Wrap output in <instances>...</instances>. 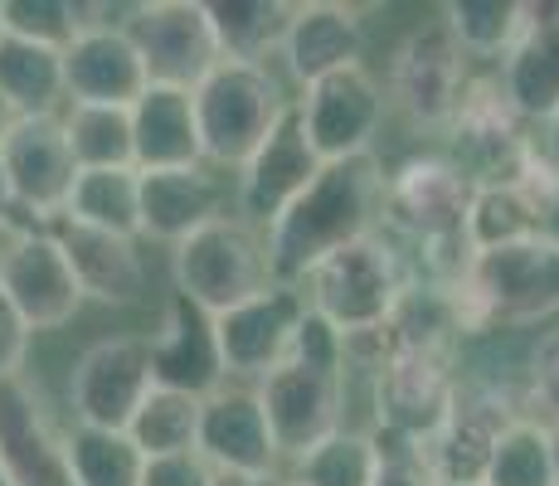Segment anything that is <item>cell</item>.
Returning <instances> with one entry per match:
<instances>
[{"label": "cell", "mask_w": 559, "mask_h": 486, "mask_svg": "<svg viewBox=\"0 0 559 486\" xmlns=\"http://www.w3.org/2000/svg\"><path fill=\"white\" fill-rule=\"evenodd\" d=\"M384 200V170L374 156L321 166V176L267 224V283L302 292L307 273L336 248L374 234Z\"/></svg>", "instance_id": "1"}, {"label": "cell", "mask_w": 559, "mask_h": 486, "mask_svg": "<svg viewBox=\"0 0 559 486\" xmlns=\"http://www.w3.org/2000/svg\"><path fill=\"white\" fill-rule=\"evenodd\" d=\"M472 176L453 156H408L394 176H384L380 220L400 239L418 244L428 268V287H457L472 268V248L462 239L472 210Z\"/></svg>", "instance_id": "2"}, {"label": "cell", "mask_w": 559, "mask_h": 486, "mask_svg": "<svg viewBox=\"0 0 559 486\" xmlns=\"http://www.w3.org/2000/svg\"><path fill=\"white\" fill-rule=\"evenodd\" d=\"M457 336H491L501 327H531L559 317V248L540 234L515 248L472 258L457 287H448Z\"/></svg>", "instance_id": "3"}, {"label": "cell", "mask_w": 559, "mask_h": 486, "mask_svg": "<svg viewBox=\"0 0 559 486\" xmlns=\"http://www.w3.org/2000/svg\"><path fill=\"white\" fill-rule=\"evenodd\" d=\"M408 287H414V277H408L394 239L365 234V239L336 248L331 258H321V263L311 268L302 283V297L341 336H356V331L384 327Z\"/></svg>", "instance_id": "4"}, {"label": "cell", "mask_w": 559, "mask_h": 486, "mask_svg": "<svg viewBox=\"0 0 559 486\" xmlns=\"http://www.w3.org/2000/svg\"><path fill=\"white\" fill-rule=\"evenodd\" d=\"M190 97H195L204 166H224V170L249 166V156L273 137L277 117L293 103V97H283L277 79L263 63H229V59L214 63Z\"/></svg>", "instance_id": "5"}, {"label": "cell", "mask_w": 559, "mask_h": 486, "mask_svg": "<svg viewBox=\"0 0 559 486\" xmlns=\"http://www.w3.org/2000/svg\"><path fill=\"white\" fill-rule=\"evenodd\" d=\"M467 83H472L467 54L443 29V20H433V25H418L414 35H404V45L390 54V73H384L380 88H384V103L414 132L443 137L453 127Z\"/></svg>", "instance_id": "6"}, {"label": "cell", "mask_w": 559, "mask_h": 486, "mask_svg": "<svg viewBox=\"0 0 559 486\" xmlns=\"http://www.w3.org/2000/svg\"><path fill=\"white\" fill-rule=\"evenodd\" d=\"M170 277H176L180 297L219 317V311L239 307L267 287V258L249 224L219 214L170 248Z\"/></svg>", "instance_id": "7"}, {"label": "cell", "mask_w": 559, "mask_h": 486, "mask_svg": "<svg viewBox=\"0 0 559 486\" xmlns=\"http://www.w3.org/2000/svg\"><path fill=\"white\" fill-rule=\"evenodd\" d=\"M457 351H394L370 375L374 428L370 434L400 438L424 448L443 428L457 394Z\"/></svg>", "instance_id": "8"}, {"label": "cell", "mask_w": 559, "mask_h": 486, "mask_svg": "<svg viewBox=\"0 0 559 486\" xmlns=\"http://www.w3.org/2000/svg\"><path fill=\"white\" fill-rule=\"evenodd\" d=\"M293 107H297V117H302L307 146L317 151L321 166L370 156L374 137H380V127H384V112H390L380 79H374L365 63L307 83L302 97H293Z\"/></svg>", "instance_id": "9"}, {"label": "cell", "mask_w": 559, "mask_h": 486, "mask_svg": "<svg viewBox=\"0 0 559 486\" xmlns=\"http://www.w3.org/2000/svg\"><path fill=\"white\" fill-rule=\"evenodd\" d=\"M0 297L35 331H59L79 317L83 292L69 273L59 239L35 224H10L0 234Z\"/></svg>", "instance_id": "10"}, {"label": "cell", "mask_w": 559, "mask_h": 486, "mask_svg": "<svg viewBox=\"0 0 559 486\" xmlns=\"http://www.w3.org/2000/svg\"><path fill=\"white\" fill-rule=\"evenodd\" d=\"M515 418H525V414L515 408L507 384L457 380V394H453V408H448L443 428L418 448L428 472H433V482L438 486H481L491 452H497L501 434H507Z\"/></svg>", "instance_id": "11"}, {"label": "cell", "mask_w": 559, "mask_h": 486, "mask_svg": "<svg viewBox=\"0 0 559 486\" xmlns=\"http://www.w3.org/2000/svg\"><path fill=\"white\" fill-rule=\"evenodd\" d=\"M152 355L146 336H103L79 355L69 375V408L79 428L127 434L132 414L152 394Z\"/></svg>", "instance_id": "12"}, {"label": "cell", "mask_w": 559, "mask_h": 486, "mask_svg": "<svg viewBox=\"0 0 559 486\" xmlns=\"http://www.w3.org/2000/svg\"><path fill=\"white\" fill-rule=\"evenodd\" d=\"M0 486H79L69 434H59L45 394L25 375L0 380Z\"/></svg>", "instance_id": "13"}, {"label": "cell", "mask_w": 559, "mask_h": 486, "mask_svg": "<svg viewBox=\"0 0 559 486\" xmlns=\"http://www.w3.org/2000/svg\"><path fill=\"white\" fill-rule=\"evenodd\" d=\"M0 161H5L20 214H29L35 229L59 224L73 180H79V161H73L59 117H15V127L0 142Z\"/></svg>", "instance_id": "14"}, {"label": "cell", "mask_w": 559, "mask_h": 486, "mask_svg": "<svg viewBox=\"0 0 559 486\" xmlns=\"http://www.w3.org/2000/svg\"><path fill=\"white\" fill-rule=\"evenodd\" d=\"M448 137H453L457 166L472 176V186H511L521 176L525 156L535 151V137H525V122L515 117L497 79L467 83Z\"/></svg>", "instance_id": "15"}, {"label": "cell", "mask_w": 559, "mask_h": 486, "mask_svg": "<svg viewBox=\"0 0 559 486\" xmlns=\"http://www.w3.org/2000/svg\"><path fill=\"white\" fill-rule=\"evenodd\" d=\"M127 35L142 54L146 79L166 83V88L195 93V83L219 63L204 0H146V5H136Z\"/></svg>", "instance_id": "16"}, {"label": "cell", "mask_w": 559, "mask_h": 486, "mask_svg": "<svg viewBox=\"0 0 559 486\" xmlns=\"http://www.w3.org/2000/svg\"><path fill=\"white\" fill-rule=\"evenodd\" d=\"M253 389L258 404H263L277 458L287 462L307 458L311 448H321L331 434L346 428L341 424L346 418V380H326V375L297 370V365H277Z\"/></svg>", "instance_id": "17"}, {"label": "cell", "mask_w": 559, "mask_h": 486, "mask_svg": "<svg viewBox=\"0 0 559 486\" xmlns=\"http://www.w3.org/2000/svg\"><path fill=\"white\" fill-rule=\"evenodd\" d=\"M307 311V297L297 287L267 283L258 297L214 317V341H219V360L229 380L258 384L287 360V341H293L297 321Z\"/></svg>", "instance_id": "18"}, {"label": "cell", "mask_w": 559, "mask_h": 486, "mask_svg": "<svg viewBox=\"0 0 559 486\" xmlns=\"http://www.w3.org/2000/svg\"><path fill=\"white\" fill-rule=\"evenodd\" d=\"M195 452L210 462L214 477H277L283 458L273 448L253 384H219L210 399H200Z\"/></svg>", "instance_id": "19"}, {"label": "cell", "mask_w": 559, "mask_h": 486, "mask_svg": "<svg viewBox=\"0 0 559 486\" xmlns=\"http://www.w3.org/2000/svg\"><path fill=\"white\" fill-rule=\"evenodd\" d=\"M146 355H152V384L176 389L190 399H210L229 375L219 360V341H214V317L200 311L190 297L170 292L160 301V321L146 336Z\"/></svg>", "instance_id": "20"}, {"label": "cell", "mask_w": 559, "mask_h": 486, "mask_svg": "<svg viewBox=\"0 0 559 486\" xmlns=\"http://www.w3.org/2000/svg\"><path fill=\"white\" fill-rule=\"evenodd\" d=\"M317 176H321V161H317V151L307 146L297 107L287 103L273 137H267L249 156V166L239 170V220L249 224V229L253 224H273Z\"/></svg>", "instance_id": "21"}, {"label": "cell", "mask_w": 559, "mask_h": 486, "mask_svg": "<svg viewBox=\"0 0 559 486\" xmlns=\"http://www.w3.org/2000/svg\"><path fill=\"white\" fill-rule=\"evenodd\" d=\"M152 88L132 35L112 25H88L63 49V93L79 107H132Z\"/></svg>", "instance_id": "22"}, {"label": "cell", "mask_w": 559, "mask_h": 486, "mask_svg": "<svg viewBox=\"0 0 559 486\" xmlns=\"http://www.w3.org/2000/svg\"><path fill=\"white\" fill-rule=\"evenodd\" d=\"M497 83L521 122H550L559 112V0H525L521 35Z\"/></svg>", "instance_id": "23"}, {"label": "cell", "mask_w": 559, "mask_h": 486, "mask_svg": "<svg viewBox=\"0 0 559 486\" xmlns=\"http://www.w3.org/2000/svg\"><path fill=\"white\" fill-rule=\"evenodd\" d=\"M49 234L59 239L69 273L79 283L83 301L98 307H136L146 297V263L136 253V239H117V234L83 229V224H49Z\"/></svg>", "instance_id": "24"}, {"label": "cell", "mask_w": 559, "mask_h": 486, "mask_svg": "<svg viewBox=\"0 0 559 486\" xmlns=\"http://www.w3.org/2000/svg\"><path fill=\"white\" fill-rule=\"evenodd\" d=\"M283 63L297 83H317L326 73L365 63V20L356 5L341 0H307L293 10V25L283 39Z\"/></svg>", "instance_id": "25"}, {"label": "cell", "mask_w": 559, "mask_h": 486, "mask_svg": "<svg viewBox=\"0 0 559 486\" xmlns=\"http://www.w3.org/2000/svg\"><path fill=\"white\" fill-rule=\"evenodd\" d=\"M132 161L136 170H186L204 166L200 127H195V97L190 88H166L152 83L132 103Z\"/></svg>", "instance_id": "26"}, {"label": "cell", "mask_w": 559, "mask_h": 486, "mask_svg": "<svg viewBox=\"0 0 559 486\" xmlns=\"http://www.w3.org/2000/svg\"><path fill=\"white\" fill-rule=\"evenodd\" d=\"M219 204L224 186L210 176V166L142 170V239L176 248L210 220H219Z\"/></svg>", "instance_id": "27"}, {"label": "cell", "mask_w": 559, "mask_h": 486, "mask_svg": "<svg viewBox=\"0 0 559 486\" xmlns=\"http://www.w3.org/2000/svg\"><path fill=\"white\" fill-rule=\"evenodd\" d=\"M293 10L297 5H287V0H204L219 59L263 63V69H267V54H283Z\"/></svg>", "instance_id": "28"}, {"label": "cell", "mask_w": 559, "mask_h": 486, "mask_svg": "<svg viewBox=\"0 0 559 486\" xmlns=\"http://www.w3.org/2000/svg\"><path fill=\"white\" fill-rule=\"evenodd\" d=\"M63 220L98 234H117V239H142V170H79Z\"/></svg>", "instance_id": "29"}, {"label": "cell", "mask_w": 559, "mask_h": 486, "mask_svg": "<svg viewBox=\"0 0 559 486\" xmlns=\"http://www.w3.org/2000/svg\"><path fill=\"white\" fill-rule=\"evenodd\" d=\"M0 93L15 107V117H59V103H69V93H63V49L0 35Z\"/></svg>", "instance_id": "30"}, {"label": "cell", "mask_w": 559, "mask_h": 486, "mask_svg": "<svg viewBox=\"0 0 559 486\" xmlns=\"http://www.w3.org/2000/svg\"><path fill=\"white\" fill-rule=\"evenodd\" d=\"M535 234H540V210H535L531 194L515 186H477L472 210H467V229H462L472 258L497 253V248H515V244L535 239Z\"/></svg>", "instance_id": "31"}, {"label": "cell", "mask_w": 559, "mask_h": 486, "mask_svg": "<svg viewBox=\"0 0 559 486\" xmlns=\"http://www.w3.org/2000/svg\"><path fill=\"white\" fill-rule=\"evenodd\" d=\"M127 438L142 458H180L195 452L200 438V399L176 394V389H152L142 399V408L127 424Z\"/></svg>", "instance_id": "32"}, {"label": "cell", "mask_w": 559, "mask_h": 486, "mask_svg": "<svg viewBox=\"0 0 559 486\" xmlns=\"http://www.w3.org/2000/svg\"><path fill=\"white\" fill-rule=\"evenodd\" d=\"M69 151L79 161V170H117L136 166L132 161V107H79L69 103V112L59 117Z\"/></svg>", "instance_id": "33"}, {"label": "cell", "mask_w": 559, "mask_h": 486, "mask_svg": "<svg viewBox=\"0 0 559 486\" xmlns=\"http://www.w3.org/2000/svg\"><path fill=\"white\" fill-rule=\"evenodd\" d=\"M521 20L525 0H448L443 5V29L467 59H507L521 35Z\"/></svg>", "instance_id": "34"}, {"label": "cell", "mask_w": 559, "mask_h": 486, "mask_svg": "<svg viewBox=\"0 0 559 486\" xmlns=\"http://www.w3.org/2000/svg\"><path fill=\"white\" fill-rule=\"evenodd\" d=\"M380 472V448L370 434L341 428L321 448H311L307 458L293 462V482L287 486H370Z\"/></svg>", "instance_id": "35"}, {"label": "cell", "mask_w": 559, "mask_h": 486, "mask_svg": "<svg viewBox=\"0 0 559 486\" xmlns=\"http://www.w3.org/2000/svg\"><path fill=\"white\" fill-rule=\"evenodd\" d=\"M481 486H555V452H550V424L540 418H515L501 434L497 452L487 462Z\"/></svg>", "instance_id": "36"}, {"label": "cell", "mask_w": 559, "mask_h": 486, "mask_svg": "<svg viewBox=\"0 0 559 486\" xmlns=\"http://www.w3.org/2000/svg\"><path fill=\"white\" fill-rule=\"evenodd\" d=\"M69 462L79 486H142L146 458L132 448L127 434H103V428H73Z\"/></svg>", "instance_id": "37"}, {"label": "cell", "mask_w": 559, "mask_h": 486, "mask_svg": "<svg viewBox=\"0 0 559 486\" xmlns=\"http://www.w3.org/2000/svg\"><path fill=\"white\" fill-rule=\"evenodd\" d=\"M0 25L5 35L69 49L83 29V0H0Z\"/></svg>", "instance_id": "38"}, {"label": "cell", "mask_w": 559, "mask_h": 486, "mask_svg": "<svg viewBox=\"0 0 559 486\" xmlns=\"http://www.w3.org/2000/svg\"><path fill=\"white\" fill-rule=\"evenodd\" d=\"M283 365L326 375V380H346V336H341L326 317H317V311L307 307L302 321H297V331H293V341H287V360Z\"/></svg>", "instance_id": "39"}, {"label": "cell", "mask_w": 559, "mask_h": 486, "mask_svg": "<svg viewBox=\"0 0 559 486\" xmlns=\"http://www.w3.org/2000/svg\"><path fill=\"white\" fill-rule=\"evenodd\" d=\"M370 438H374V448H380V472H374L370 486H438L424 452H418L414 442L384 438V434H370Z\"/></svg>", "instance_id": "40"}, {"label": "cell", "mask_w": 559, "mask_h": 486, "mask_svg": "<svg viewBox=\"0 0 559 486\" xmlns=\"http://www.w3.org/2000/svg\"><path fill=\"white\" fill-rule=\"evenodd\" d=\"M219 477L210 472V462L200 452H180V458H146L142 486H214Z\"/></svg>", "instance_id": "41"}, {"label": "cell", "mask_w": 559, "mask_h": 486, "mask_svg": "<svg viewBox=\"0 0 559 486\" xmlns=\"http://www.w3.org/2000/svg\"><path fill=\"white\" fill-rule=\"evenodd\" d=\"M531 399L550 414V424H559V331H550L535 345L531 360Z\"/></svg>", "instance_id": "42"}, {"label": "cell", "mask_w": 559, "mask_h": 486, "mask_svg": "<svg viewBox=\"0 0 559 486\" xmlns=\"http://www.w3.org/2000/svg\"><path fill=\"white\" fill-rule=\"evenodd\" d=\"M25 351H29V327L15 317V307L0 297V380H5V375H20Z\"/></svg>", "instance_id": "43"}, {"label": "cell", "mask_w": 559, "mask_h": 486, "mask_svg": "<svg viewBox=\"0 0 559 486\" xmlns=\"http://www.w3.org/2000/svg\"><path fill=\"white\" fill-rule=\"evenodd\" d=\"M540 239L559 248V186H555V194H550V200L540 204Z\"/></svg>", "instance_id": "44"}, {"label": "cell", "mask_w": 559, "mask_h": 486, "mask_svg": "<svg viewBox=\"0 0 559 486\" xmlns=\"http://www.w3.org/2000/svg\"><path fill=\"white\" fill-rule=\"evenodd\" d=\"M20 204H15V190H10V176H5V161H0V234L15 224Z\"/></svg>", "instance_id": "45"}, {"label": "cell", "mask_w": 559, "mask_h": 486, "mask_svg": "<svg viewBox=\"0 0 559 486\" xmlns=\"http://www.w3.org/2000/svg\"><path fill=\"white\" fill-rule=\"evenodd\" d=\"M540 151L550 156V166L559 170V112L550 117V122H545V142H540Z\"/></svg>", "instance_id": "46"}, {"label": "cell", "mask_w": 559, "mask_h": 486, "mask_svg": "<svg viewBox=\"0 0 559 486\" xmlns=\"http://www.w3.org/2000/svg\"><path fill=\"white\" fill-rule=\"evenodd\" d=\"M214 486H287L283 477H219Z\"/></svg>", "instance_id": "47"}, {"label": "cell", "mask_w": 559, "mask_h": 486, "mask_svg": "<svg viewBox=\"0 0 559 486\" xmlns=\"http://www.w3.org/2000/svg\"><path fill=\"white\" fill-rule=\"evenodd\" d=\"M15 127V107L5 103V93H0V142H5V132Z\"/></svg>", "instance_id": "48"}, {"label": "cell", "mask_w": 559, "mask_h": 486, "mask_svg": "<svg viewBox=\"0 0 559 486\" xmlns=\"http://www.w3.org/2000/svg\"><path fill=\"white\" fill-rule=\"evenodd\" d=\"M550 452H555V486H559V424H550Z\"/></svg>", "instance_id": "49"}, {"label": "cell", "mask_w": 559, "mask_h": 486, "mask_svg": "<svg viewBox=\"0 0 559 486\" xmlns=\"http://www.w3.org/2000/svg\"><path fill=\"white\" fill-rule=\"evenodd\" d=\"M0 35H5V25H0Z\"/></svg>", "instance_id": "50"}]
</instances>
